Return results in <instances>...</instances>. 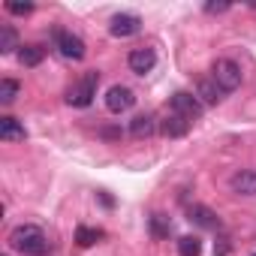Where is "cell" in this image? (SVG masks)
I'll use <instances>...</instances> for the list:
<instances>
[{"label":"cell","instance_id":"cell-1","mask_svg":"<svg viewBox=\"0 0 256 256\" xmlns=\"http://www.w3.org/2000/svg\"><path fill=\"white\" fill-rule=\"evenodd\" d=\"M10 247L22 256H48V238L40 226L24 223L10 232Z\"/></svg>","mask_w":256,"mask_h":256},{"label":"cell","instance_id":"cell-2","mask_svg":"<svg viewBox=\"0 0 256 256\" xmlns=\"http://www.w3.org/2000/svg\"><path fill=\"white\" fill-rule=\"evenodd\" d=\"M96 84H100V72H84L78 82L70 84V90H66V102H70V106H78V108L90 106L94 96H96Z\"/></svg>","mask_w":256,"mask_h":256},{"label":"cell","instance_id":"cell-3","mask_svg":"<svg viewBox=\"0 0 256 256\" xmlns=\"http://www.w3.org/2000/svg\"><path fill=\"white\" fill-rule=\"evenodd\" d=\"M211 78L229 94V90H235V88H241V66L235 64V60H229V58H220V60H214V66H211Z\"/></svg>","mask_w":256,"mask_h":256},{"label":"cell","instance_id":"cell-4","mask_svg":"<svg viewBox=\"0 0 256 256\" xmlns=\"http://www.w3.org/2000/svg\"><path fill=\"white\" fill-rule=\"evenodd\" d=\"M172 112L181 114L187 124H193V120L202 118V102H199V96H193L187 90H178V94H172Z\"/></svg>","mask_w":256,"mask_h":256},{"label":"cell","instance_id":"cell-5","mask_svg":"<svg viewBox=\"0 0 256 256\" xmlns=\"http://www.w3.org/2000/svg\"><path fill=\"white\" fill-rule=\"evenodd\" d=\"M108 30H112V36H118V40L136 36V34L142 30V18L133 16V12H118V16L108 22Z\"/></svg>","mask_w":256,"mask_h":256},{"label":"cell","instance_id":"cell-6","mask_svg":"<svg viewBox=\"0 0 256 256\" xmlns=\"http://www.w3.org/2000/svg\"><path fill=\"white\" fill-rule=\"evenodd\" d=\"M133 102H136V94H133L130 88H124V84H112L108 94H106V106H108V112H114V114L133 108Z\"/></svg>","mask_w":256,"mask_h":256},{"label":"cell","instance_id":"cell-7","mask_svg":"<svg viewBox=\"0 0 256 256\" xmlns=\"http://www.w3.org/2000/svg\"><path fill=\"white\" fill-rule=\"evenodd\" d=\"M54 40H58V52H60L66 60H82V58H84V42H82V36H76V34H70V30H58Z\"/></svg>","mask_w":256,"mask_h":256},{"label":"cell","instance_id":"cell-8","mask_svg":"<svg viewBox=\"0 0 256 256\" xmlns=\"http://www.w3.org/2000/svg\"><path fill=\"white\" fill-rule=\"evenodd\" d=\"M187 220L193 223V226H199V229H220L223 223H220V217L211 211V208H205V205H190L187 208Z\"/></svg>","mask_w":256,"mask_h":256},{"label":"cell","instance_id":"cell-9","mask_svg":"<svg viewBox=\"0 0 256 256\" xmlns=\"http://www.w3.org/2000/svg\"><path fill=\"white\" fill-rule=\"evenodd\" d=\"M126 64H130V70H133L136 76H145V72L154 70L157 54H154V48H133L130 54H126Z\"/></svg>","mask_w":256,"mask_h":256},{"label":"cell","instance_id":"cell-10","mask_svg":"<svg viewBox=\"0 0 256 256\" xmlns=\"http://www.w3.org/2000/svg\"><path fill=\"white\" fill-rule=\"evenodd\" d=\"M223 88L214 82V78H199V84H196V96H199V102L202 106H217L220 100H223Z\"/></svg>","mask_w":256,"mask_h":256},{"label":"cell","instance_id":"cell-11","mask_svg":"<svg viewBox=\"0 0 256 256\" xmlns=\"http://www.w3.org/2000/svg\"><path fill=\"white\" fill-rule=\"evenodd\" d=\"M229 187H232V193H238V196H256V172H250V169L235 172V175L229 178Z\"/></svg>","mask_w":256,"mask_h":256},{"label":"cell","instance_id":"cell-12","mask_svg":"<svg viewBox=\"0 0 256 256\" xmlns=\"http://www.w3.org/2000/svg\"><path fill=\"white\" fill-rule=\"evenodd\" d=\"M187 130H190V124H187L181 114H175V112H169V114L160 120V133L169 136V139H181V136H187Z\"/></svg>","mask_w":256,"mask_h":256},{"label":"cell","instance_id":"cell-13","mask_svg":"<svg viewBox=\"0 0 256 256\" xmlns=\"http://www.w3.org/2000/svg\"><path fill=\"white\" fill-rule=\"evenodd\" d=\"M157 133V118L154 114H136L130 120V136L133 139H151Z\"/></svg>","mask_w":256,"mask_h":256},{"label":"cell","instance_id":"cell-14","mask_svg":"<svg viewBox=\"0 0 256 256\" xmlns=\"http://www.w3.org/2000/svg\"><path fill=\"white\" fill-rule=\"evenodd\" d=\"M24 136H28V130L18 124V118H0V139L4 142H24Z\"/></svg>","mask_w":256,"mask_h":256},{"label":"cell","instance_id":"cell-15","mask_svg":"<svg viewBox=\"0 0 256 256\" xmlns=\"http://www.w3.org/2000/svg\"><path fill=\"white\" fill-rule=\"evenodd\" d=\"M46 58V48L42 46H22L18 48V64L22 66H40Z\"/></svg>","mask_w":256,"mask_h":256},{"label":"cell","instance_id":"cell-16","mask_svg":"<svg viewBox=\"0 0 256 256\" xmlns=\"http://www.w3.org/2000/svg\"><path fill=\"white\" fill-rule=\"evenodd\" d=\"M16 48H22L18 46V34H16V28L4 24V28H0V54H10Z\"/></svg>","mask_w":256,"mask_h":256},{"label":"cell","instance_id":"cell-17","mask_svg":"<svg viewBox=\"0 0 256 256\" xmlns=\"http://www.w3.org/2000/svg\"><path fill=\"white\" fill-rule=\"evenodd\" d=\"M148 226H151V235H154V238H169V232H172V223H169V217H163V214H151Z\"/></svg>","mask_w":256,"mask_h":256},{"label":"cell","instance_id":"cell-18","mask_svg":"<svg viewBox=\"0 0 256 256\" xmlns=\"http://www.w3.org/2000/svg\"><path fill=\"white\" fill-rule=\"evenodd\" d=\"M102 238V229H94V226H78L76 229V241L82 244V247H90V244H96Z\"/></svg>","mask_w":256,"mask_h":256},{"label":"cell","instance_id":"cell-19","mask_svg":"<svg viewBox=\"0 0 256 256\" xmlns=\"http://www.w3.org/2000/svg\"><path fill=\"white\" fill-rule=\"evenodd\" d=\"M178 253L181 256H199L202 253V241L196 235H184V238H178Z\"/></svg>","mask_w":256,"mask_h":256},{"label":"cell","instance_id":"cell-20","mask_svg":"<svg viewBox=\"0 0 256 256\" xmlns=\"http://www.w3.org/2000/svg\"><path fill=\"white\" fill-rule=\"evenodd\" d=\"M18 82L16 78H4V82H0V102H4V106H10L16 96H18Z\"/></svg>","mask_w":256,"mask_h":256},{"label":"cell","instance_id":"cell-21","mask_svg":"<svg viewBox=\"0 0 256 256\" xmlns=\"http://www.w3.org/2000/svg\"><path fill=\"white\" fill-rule=\"evenodd\" d=\"M6 12H12V16H30L34 12V4H16V0H10Z\"/></svg>","mask_w":256,"mask_h":256},{"label":"cell","instance_id":"cell-22","mask_svg":"<svg viewBox=\"0 0 256 256\" xmlns=\"http://www.w3.org/2000/svg\"><path fill=\"white\" fill-rule=\"evenodd\" d=\"M226 10H229L226 0H220V4H214V0H211V4H205V12H208V16H220V12H226Z\"/></svg>","mask_w":256,"mask_h":256},{"label":"cell","instance_id":"cell-23","mask_svg":"<svg viewBox=\"0 0 256 256\" xmlns=\"http://www.w3.org/2000/svg\"><path fill=\"white\" fill-rule=\"evenodd\" d=\"M229 253H232V244H229L226 238L214 241V256H229Z\"/></svg>","mask_w":256,"mask_h":256},{"label":"cell","instance_id":"cell-24","mask_svg":"<svg viewBox=\"0 0 256 256\" xmlns=\"http://www.w3.org/2000/svg\"><path fill=\"white\" fill-rule=\"evenodd\" d=\"M100 136H102V139H120V130H114V126H102Z\"/></svg>","mask_w":256,"mask_h":256},{"label":"cell","instance_id":"cell-25","mask_svg":"<svg viewBox=\"0 0 256 256\" xmlns=\"http://www.w3.org/2000/svg\"><path fill=\"white\" fill-rule=\"evenodd\" d=\"M100 202H102L106 208H112V205H114V199H112V196H106V193H100Z\"/></svg>","mask_w":256,"mask_h":256},{"label":"cell","instance_id":"cell-26","mask_svg":"<svg viewBox=\"0 0 256 256\" xmlns=\"http://www.w3.org/2000/svg\"><path fill=\"white\" fill-rule=\"evenodd\" d=\"M250 256H256V250H253V253H250Z\"/></svg>","mask_w":256,"mask_h":256},{"label":"cell","instance_id":"cell-27","mask_svg":"<svg viewBox=\"0 0 256 256\" xmlns=\"http://www.w3.org/2000/svg\"><path fill=\"white\" fill-rule=\"evenodd\" d=\"M4 256H10V253H4Z\"/></svg>","mask_w":256,"mask_h":256}]
</instances>
